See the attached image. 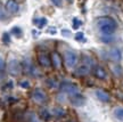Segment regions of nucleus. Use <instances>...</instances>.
I'll return each mask as SVG.
<instances>
[{
	"instance_id": "nucleus-1",
	"label": "nucleus",
	"mask_w": 123,
	"mask_h": 122,
	"mask_svg": "<svg viewBox=\"0 0 123 122\" xmlns=\"http://www.w3.org/2000/svg\"><path fill=\"white\" fill-rule=\"evenodd\" d=\"M97 26L101 34L108 37V35L113 34L115 30L117 29V23L110 16H101V17L97 18Z\"/></svg>"
},
{
	"instance_id": "nucleus-2",
	"label": "nucleus",
	"mask_w": 123,
	"mask_h": 122,
	"mask_svg": "<svg viewBox=\"0 0 123 122\" xmlns=\"http://www.w3.org/2000/svg\"><path fill=\"white\" fill-rule=\"evenodd\" d=\"M64 59H65V64L67 67H74L76 65V63H78V54L74 51V50H72V49H68V50H66L65 51V57H64Z\"/></svg>"
},
{
	"instance_id": "nucleus-3",
	"label": "nucleus",
	"mask_w": 123,
	"mask_h": 122,
	"mask_svg": "<svg viewBox=\"0 0 123 122\" xmlns=\"http://www.w3.org/2000/svg\"><path fill=\"white\" fill-rule=\"evenodd\" d=\"M23 67H22V64L17 61V59H12V61H9L8 63V72L10 75H13V77H17L21 74L22 72Z\"/></svg>"
},
{
	"instance_id": "nucleus-4",
	"label": "nucleus",
	"mask_w": 123,
	"mask_h": 122,
	"mask_svg": "<svg viewBox=\"0 0 123 122\" xmlns=\"http://www.w3.org/2000/svg\"><path fill=\"white\" fill-rule=\"evenodd\" d=\"M32 99L34 100L35 103H38V104H44L47 102V99H48V97H47V94L42 89L35 88L34 90L32 91Z\"/></svg>"
},
{
	"instance_id": "nucleus-5",
	"label": "nucleus",
	"mask_w": 123,
	"mask_h": 122,
	"mask_svg": "<svg viewBox=\"0 0 123 122\" xmlns=\"http://www.w3.org/2000/svg\"><path fill=\"white\" fill-rule=\"evenodd\" d=\"M59 89H61V91L65 92V94H68V95H74V94L79 92V88H78L76 84H74V83H72V82H67V81L62 83L61 86H59Z\"/></svg>"
},
{
	"instance_id": "nucleus-6",
	"label": "nucleus",
	"mask_w": 123,
	"mask_h": 122,
	"mask_svg": "<svg viewBox=\"0 0 123 122\" xmlns=\"http://www.w3.org/2000/svg\"><path fill=\"white\" fill-rule=\"evenodd\" d=\"M38 62L42 67H50L51 64V57L49 56V54L44 51H41L38 54Z\"/></svg>"
},
{
	"instance_id": "nucleus-7",
	"label": "nucleus",
	"mask_w": 123,
	"mask_h": 122,
	"mask_svg": "<svg viewBox=\"0 0 123 122\" xmlns=\"http://www.w3.org/2000/svg\"><path fill=\"white\" fill-rule=\"evenodd\" d=\"M22 67L25 70V72H26L27 74H30L32 77H35V75L38 74V71L35 69V66L33 65V63H32L29 58L24 59V62L22 63Z\"/></svg>"
},
{
	"instance_id": "nucleus-8",
	"label": "nucleus",
	"mask_w": 123,
	"mask_h": 122,
	"mask_svg": "<svg viewBox=\"0 0 123 122\" xmlns=\"http://www.w3.org/2000/svg\"><path fill=\"white\" fill-rule=\"evenodd\" d=\"M70 102L72 105L74 106H82L86 103V98H84L81 94H74V95H71L70 97Z\"/></svg>"
},
{
	"instance_id": "nucleus-9",
	"label": "nucleus",
	"mask_w": 123,
	"mask_h": 122,
	"mask_svg": "<svg viewBox=\"0 0 123 122\" xmlns=\"http://www.w3.org/2000/svg\"><path fill=\"white\" fill-rule=\"evenodd\" d=\"M6 9L8 10L9 13L16 14V13H18V10H19V6H18V4L15 0H8V1L6 2Z\"/></svg>"
},
{
	"instance_id": "nucleus-10",
	"label": "nucleus",
	"mask_w": 123,
	"mask_h": 122,
	"mask_svg": "<svg viewBox=\"0 0 123 122\" xmlns=\"http://www.w3.org/2000/svg\"><path fill=\"white\" fill-rule=\"evenodd\" d=\"M96 96L97 98L101 102H104V103H107V102H110L111 100V96L110 94L105 90H103V89H97L96 90Z\"/></svg>"
},
{
	"instance_id": "nucleus-11",
	"label": "nucleus",
	"mask_w": 123,
	"mask_h": 122,
	"mask_svg": "<svg viewBox=\"0 0 123 122\" xmlns=\"http://www.w3.org/2000/svg\"><path fill=\"white\" fill-rule=\"evenodd\" d=\"M51 64L55 69H61L62 66V58L57 51L51 52Z\"/></svg>"
},
{
	"instance_id": "nucleus-12",
	"label": "nucleus",
	"mask_w": 123,
	"mask_h": 122,
	"mask_svg": "<svg viewBox=\"0 0 123 122\" xmlns=\"http://www.w3.org/2000/svg\"><path fill=\"white\" fill-rule=\"evenodd\" d=\"M93 75L97 79H100V80H104V79L107 78V73H106L105 69L101 67V66H96L93 69Z\"/></svg>"
},
{
	"instance_id": "nucleus-13",
	"label": "nucleus",
	"mask_w": 123,
	"mask_h": 122,
	"mask_svg": "<svg viewBox=\"0 0 123 122\" xmlns=\"http://www.w3.org/2000/svg\"><path fill=\"white\" fill-rule=\"evenodd\" d=\"M108 56L112 61H115V62H120L121 58H122V54L120 51L119 49H111L110 52H108Z\"/></svg>"
},
{
	"instance_id": "nucleus-14",
	"label": "nucleus",
	"mask_w": 123,
	"mask_h": 122,
	"mask_svg": "<svg viewBox=\"0 0 123 122\" xmlns=\"http://www.w3.org/2000/svg\"><path fill=\"white\" fill-rule=\"evenodd\" d=\"M89 72H90V67H89V65H87V64H83V65L79 66V67L76 69V71H75V74L83 77V75H87Z\"/></svg>"
},
{
	"instance_id": "nucleus-15",
	"label": "nucleus",
	"mask_w": 123,
	"mask_h": 122,
	"mask_svg": "<svg viewBox=\"0 0 123 122\" xmlns=\"http://www.w3.org/2000/svg\"><path fill=\"white\" fill-rule=\"evenodd\" d=\"M53 114L55 116H57V118H62V116H64L66 114L65 109H63L62 107H55L53 109Z\"/></svg>"
},
{
	"instance_id": "nucleus-16",
	"label": "nucleus",
	"mask_w": 123,
	"mask_h": 122,
	"mask_svg": "<svg viewBox=\"0 0 123 122\" xmlns=\"http://www.w3.org/2000/svg\"><path fill=\"white\" fill-rule=\"evenodd\" d=\"M34 24L39 29H42V27H44L46 26V24H47V18H44V17H41V18H37L34 21Z\"/></svg>"
},
{
	"instance_id": "nucleus-17",
	"label": "nucleus",
	"mask_w": 123,
	"mask_h": 122,
	"mask_svg": "<svg viewBox=\"0 0 123 122\" xmlns=\"http://www.w3.org/2000/svg\"><path fill=\"white\" fill-rule=\"evenodd\" d=\"M12 33H13L15 37H17V38H21L23 35V32H22V29L21 27H18V26H14L13 29H12V31H10Z\"/></svg>"
},
{
	"instance_id": "nucleus-18",
	"label": "nucleus",
	"mask_w": 123,
	"mask_h": 122,
	"mask_svg": "<svg viewBox=\"0 0 123 122\" xmlns=\"http://www.w3.org/2000/svg\"><path fill=\"white\" fill-rule=\"evenodd\" d=\"M40 116L43 119V120H49L50 119V116H51V114L49 113V111L48 109H42L41 111H40Z\"/></svg>"
},
{
	"instance_id": "nucleus-19",
	"label": "nucleus",
	"mask_w": 123,
	"mask_h": 122,
	"mask_svg": "<svg viewBox=\"0 0 123 122\" xmlns=\"http://www.w3.org/2000/svg\"><path fill=\"white\" fill-rule=\"evenodd\" d=\"M26 120H27V122H40V120L38 119V116H37L34 113H32V112L27 114Z\"/></svg>"
},
{
	"instance_id": "nucleus-20",
	"label": "nucleus",
	"mask_w": 123,
	"mask_h": 122,
	"mask_svg": "<svg viewBox=\"0 0 123 122\" xmlns=\"http://www.w3.org/2000/svg\"><path fill=\"white\" fill-rule=\"evenodd\" d=\"M114 115L119 119V120H122V121H123V109H122V107H119V109H115V111H114Z\"/></svg>"
},
{
	"instance_id": "nucleus-21",
	"label": "nucleus",
	"mask_w": 123,
	"mask_h": 122,
	"mask_svg": "<svg viewBox=\"0 0 123 122\" xmlns=\"http://www.w3.org/2000/svg\"><path fill=\"white\" fill-rule=\"evenodd\" d=\"M81 24H82V22L80 21L79 18H76V17L73 18V29L74 30H78L80 26H81Z\"/></svg>"
},
{
	"instance_id": "nucleus-22",
	"label": "nucleus",
	"mask_w": 123,
	"mask_h": 122,
	"mask_svg": "<svg viewBox=\"0 0 123 122\" xmlns=\"http://www.w3.org/2000/svg\"><path fill=\"white\" fill-rule=\"evenodd\" d=\"M2 41H4L5 44H9L10 42V35H9L8 32H5L4 34H2Z\"/></svg>"
},
{
	"instance_id": "nucleus-23",
	"label": "nucleus",
	"mask_w": 123,
	"mask_h": 122,
	"mask_svg": "<svg viewBox=\"0 0 123 122\" xmlns=\"http://www.w3.org/2000/svg\"><path fill=\"white\" fill-rule=\"evenodd\" d=\"M75 40H78V41H84L83 32H78V33L75 34Z\"/></svg>"
},
{
	"instance_id": "nucleus-24",
	"label": "nucleus",
	"mask_w": 123,
	"mask_h": 122,
	"mask_svg": "<svg viewBox=\"0 0 123 122\" xmlns=\"http://www.w3.org/2000/svg\"><path fill=\"white\" fill-rule=\"evenodd\" d=\"M19 86L22 88H25V89H26V88L30 87V82H29L27 80H22V81H19Z\"/></svg>"
},
{
	"instance_id": "nucleus-25",
	"label": "nucleus",
	"mask_w": 123,
	"mask_h": 122,
	"mask_svg": "<svg viewBox=\"0 0 123 122\" xmlns=\"http://www.w3.org/2000/svg\"><path fill=\"white\" fill-rule=\"evenodd\" d=\"M6 69V62H5L4 57L0 56V71H4Z\"/></svg>"
},
{
	"instance_id": "nucleus-26",
	"label": "nucleus",
	"mask_w": 123,
	"mask_h": 122,
	"mask_svg": "<svg viewBox=\"0 0 123 122\" xmlns=\"http://www.w3.org/2000/svg\"><path fill=\"white\" fill-rule=\"evenodd\" d=\"M47 84H48L50 88H55L56 86H57L56 81H55V80H53V79H49V80H47Z\"/></svg>"
},
{
	"instance_id": "nucleus-27",
	"label": "nucleus",
	"mask_w": 123,
	"mask_h": 122,
	"mask_svg": "<svg viewBox=\"0 0 123 122\" xmlns=\"http://www.w3.org/2000/svg\"><path fill=\"white\" fill-rule=\"evenodd\" d=\"M4 18H6V14H5L4 8H2V6L0 4V19H4Z\"/></svg>"
},
{
	"instance_id": "nucleus-28",
	"label": "nucleus",
	"mask_w": 123,
	"mask_h": 122,
	"mask_svg": "<svg viewBox=\"0 0 123 122\" xmlns=\"http://www.w3.org/2000/svg\"><path fill=\"white\" fill-rule=\"evenodd\" d=\"M51 2H53L55 6H57V7H62V5H63V0H51Z\"/></svg>"
},
{
	"instance_id": "nucleus-29",
	"label": "nucleus",
	"mask_w": 123,
	"mask_h": 122,
	"mask_svg": "<svg viewBox=\"0 0 123 122\" xmlns=\"http://www.w3.org/2000/svg\"><path fill=\"white\" fill-rule=\"evenodd\" d=\"M13 88V81H8L5 86V89H12Z\"/></svg>"
},
{
	"instance_id": "nucleus-30",
	"label": "nucleus",
	"mask_w": 123,
	"mask_h": 122,
	"mask_svg": "<svg viewBox=\"0 0 123 122\" xmlns=\"http://www.w3.org/2000/svg\"><path fill=\"white\" fill-rule=\"evenodd\" d=\"M62 34L65 35V37H71V33H70V31L68 30H63L62 31Z\"/></svg>"
},
{
	"instance_id": "nucleus-31",
	"label": "nucleus",
	"mask_w": 123,
	"mask_h": 122,
	"mask_svg": "<svg viewBox=\"0 0 123 122\" xmlns=\"http://www.w3.org/2000/svg\"><path fill=\"white\" fill-rule=\"evenodd\" d=\"M48 32L50 33V34H55V33H56V29H55V27H49Z\"/></svg>"
},
{
	"instance_id": "nucleus-32",
	"label": "nucleus",
	"mask_w": 123,
	"mask_h": 122,
	"mask_svg": "<svg viewBox=\"0 0 123 122\" xmlns=\"http://www.w3.org/2000/svg\"><path fill=\"white\" fill-rule=\"evenodd\" d=\"M67 2H70V4H72V2H73V0H67Z\"/></svg>"
}]
</instances>
